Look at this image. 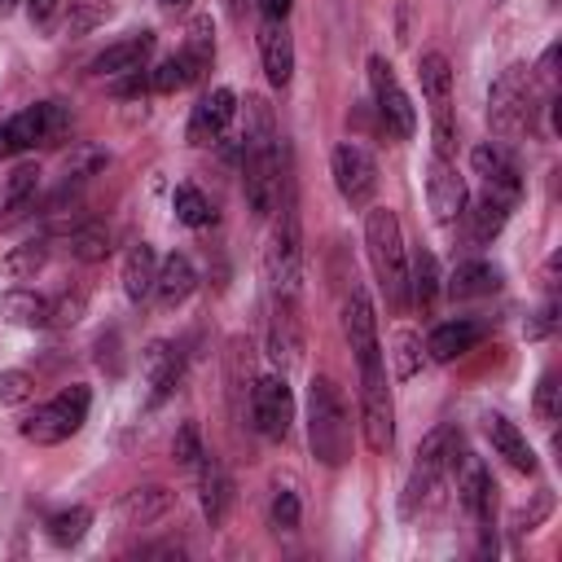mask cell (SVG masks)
Listing matches in <instances>:
<instances>
[{"label": "cell", "mask_w": 562, "mask_h": 562, "mask_svg": "<svg viewBox=\"0 0 562 562\" xmlns=\"http://www.w3.org/2000/svg\"><path fill=\"white\" fill-rule=\"evenodd\" d=\"M198 285V272H193V259L189 255H167L158 263V281H154V299L158 307H180Z\"/></svg>", "instance_id": "obj_25"}, {"label": "cell", "mask_w": 562, "mask_h": 562, "mask_svg": "<svg viewBox=\"0 0 562 562\" xmlns=\"http://www.w3.org/2000/svg\"><path fill=\"white\" fill-rule=\"evenodd\" d=\"M44 263H48V246H44V241H22V246H13V250L4 255V272H9L13 281H31Z\"/></svg>", "instance_id": "obj_37"}, {"label": "cell", "mask_w": 562, "mask_h": 562, "mask_svg": "<svg viewBox=\"0 0 562 562\" xmlns=\"http://www.w3.org/2000/svg\"><path fill=\"white\" fill-rule=\"evenodd\" d=\"M180 373H184V356H180V347H176V342L158 338V342H149V347H145V378H149V404H162V400H167V395L176 391Z\"/></svg>", "instance_id": "obj_21"}, {"label": "cell", "mask_w": 562, "mask_h": 562, "mask_svg": "<svg viewBox=\"0 0 562 562\" xmlns=\"http://www.w3.org/2000/svg\"><path fill=\"white\" fill-rule=\"evenodd\" d=\"M149 53H154V31H136V35H127V40H119V44L101 48V53L92 57V75H101V79H105V75L145 70Z\"/></svg>", "instance_id": "obj_22"}, {"label": "cell", "mask_w": 562, "mask_h": 562, "mask_svg": "<svg viewBox=\"0 0 562 562\" xmlns=\"http://www.w3.org/2000/svg\"><path fill=\"white\" fill-rule=\"evenodd\" d=\"M158 4H162V9H184L189 0H158Z\"/></svg>", "instance_id": "obj_51"}, {"label": "cell", "mask_w": 562, "mask_h": 562, "mask_svg": "<svg viewBox=\"0 0 562 562\" xmlns=\"http://www.w3.org/2000/svg\"><path fill=\"white\" fill-rule=\"evenodd\" d=\"M417 79H422V92H426L430 110H435V105H452V66H448L443 53H422Z\"/></svg>", "instance_id": "obj_32"}, {"label": "cell", "mask_w": 562, "mask_h": 562, "mask_svg": "<svg viewBox=\"0 0 562 562\" xmlns=\"http://www.w3.org/2000/svg\"><path fill=\"white\" fill-rule=\"evenodd\" d=\"M307 448L329 470L351 457V408L329 378H312L307 386Z\"/></svg>", "instance_id": "obj_2"}, {"label": "cell", "mask_w": 562, "mask_h": 562, "mask_svg": "<svg viewBox=\"0 0 562 562\" xmlns=\"http://www.w3.org/2000/svg\"><path fill=\"white\" fill-rule=\"evenodd\" d=\"M360 430H364V443L373 452H386L391 439H395V404H391L382 360L360 364Z\"/></svg>", "instance_id": "obj_7"}, {"label": "cell", "mask_w": 562, "mask_h": 562, "mask_svg": "<svg viewBox=\"0 0 562 562\" xmlns=\"http://www.w3.org/2000/svg\"><path fill=\"white\" fill-rule=\"evenodd\" d=\"M492 290H501V272L492 263H483V259H465L448 277V294L452 299H479V294H492Z\"/></svg>", "instance_id": "obj_29"}, {"label": "cell", "mask_w": 562, "mask_h": 562, "mask_svg": "<svg viewBox=\"0 0 562 562\" xmlns=\"http://www.w3.org/2000/svg\"><path fill=\"white\" fill-rule=\"evenodd\" d=\"M70 255L83 259V263L105 259V255H110V233H105L101 224H79V228L70 233Z\"/></svg>", "instance_id": "obj_38"}, {"label": "cell", "mask_w": 562, "mask_h": 562, "mask_svg": "<svg viewBox=\"0 0 562 562\" xmlns=\"http://www.w3.org/2000/svg\"><path fill=\"white\" fill-rule=\"evenodd\" d=\"M154 281H158V255L149 241H136L127 255H123V294L132 303L149 299L154 294Z\"/></svg>", "instance_id": "obj_28"}, {"label": "cell", "mask_w": 562, "mask_h": 562, "mask_svg": "<svg viewBox=\"0 0 562 562\" xmlns=\"http://www.w3.org/2000/svg\"><path fill=\"white\" fill-rule=\"evenodd\" d=\"M259 57H263V75L272 88H285L294 75V40L285 31V22H263L259 31Z\"/></svg>", "instance_id": "obj_23"}, {"label": "cell", "mask_w": 562, "mask_h": 562, "mask_svg": "<svg viewBox=\"0 0 562 562\" xmlns=\"http://www.w3.org/2000/svg\"><path fill=\"white\" fill-rule=\"evenodd\" d=\"M303 351V321H299V294H272V321H268V356L285 369Z\"/></svg>", "instance_id": "obj_14"}, {"label": "cell", "mask_w": 562, "mask_h": 562, "mask_svg": "<svg viewBox=\"0 0 562 562\" xmlns=\"http://www.w3.org/2000/svg\"><path fill=\"white\" fill-rule=\"evenodd\" d=\"M272 522L281 531H294L299 527V496L290 487H277V496H272Z\"/></svg>", "instance_id": "obj_45"}, {"label": "cell", "mask_w": 562, "mask_h": 562, "mask_svg": "<svg viewBox=\"0 0 562 562\" xmlns=\"http://www.w3.org/2000/svg\"><path fill=\"white\" fill-rule=\"evenodd\" d=\"M461 479H457V492H461V505L474 514L479 531H492V514H496V483L487 474V465L470 452H461Z\"/></svg>", "instance_id": "obj_16"}, {"label": "cell", "mask_w": 562, "mask_h": 562, "mask_svg": "<svg viewBox=\"0 0 562 562\" xmlns=\"http://www.w3.org/2000/svg\"><path fill=\"white\" fill-rule=\"evenodd\" d=\"M364 250L369 263L378 272V285L386 290V299L395 307L408 303V255H404V237H400V215L391 206H373L364 215Z\"/></svg>", "instance_id": "obj_3"}, {"label": "cell", "mask_w": 562, "mask_h": 562, "mask_svg": "<svg viewBox=\"0 0 562 562\" xmlns=\"http://www.w3.org/2000/svg\"><path fill=\"white\" fill-rule=\"evenodd\" d=\"M61 9V0H26V13H31V22H53V13Z\"/></svg>", "instance_id": "obj_49"}, {"label": "cell", "mask_w": 562, "mask_h": 562, "mask_svg": "<svg viewBox=\"0 0 562 562\" xmlns=\"http://www.w3.org/2000/svg\"><path fill=\"white\" fill-rule=\"evenodd\" d=\"M509 206H514V202H505V198H496V193H483V198L474 202V211H470V233H474V241H492V237L505 228Z\"/></svg>", "instance_id": "obj_34"}, {"label": "cell", "mask_w": 562, "mask_h": 562, "mask_svg": "<svg viewBox=\"0 0 562 562\" xmlns=\"http://www.w3.org/2000/svg\"><path fill=\"white\" fill-rule=\"evenodd\" d=\"M114 92H119V97H140V92H149V70H127L123 83H114Z\"/></svg>", "instance_id": "obj_47"}, {"label": "cell", "mask_w": 562, "mask_h": 562, "mask_svg": "<svg viewBox=\"0 0 562 562\" xmlns=\"http://www.w3.org/2000/svg\"><path fill=\"white\" fill-rule=\"evenodd\" d=\"M0 312H4L13 325H31V329L53 325V299H48V294H35V290H9V294L0 299Z\"/></svg>", "instance_id": "obj_30"}, {"label": "cell", "mask_w": 562, "mask_h": 562, "mask_svg": "<svg viewBox=\"0 0 562 562\" xmlns=\"http://www.w3.org/2000/svg\"><path fill=\"white\" fill-rule=\"evenodd\" d=\"M250 422L263 439H285L290 426H294V395H290V382L281 373H268V378H255L250 386Z\"/></svg>", "instance_id": "obj_10"}, {"label": "cell", "mask_w": 562, "mask_h": 562, "mask_svg": "<svg viewBox=\"0 0 562 562\" xmlns=\"http://www.w3.org/2000/svg\"><path fill=\"white\" fill-rule=\"evenodd\" d=\"M198 470V501H202V518L211 527H220L228 518V505H233V483H228V470L202 452V461L193 465Z\"/></svg>", "instance_id": "obj_20"}, {"label": "cell", "mask_w": 562, "mask_h": 562, "mask_svg": "<svg viewBox=\"0 0 562 562\" xmlns=\"http://www.w3.org/2000/svg\"><path fill=\"white\" fill-rule=\"evenodd\" d=\"M88 408H92V391L83 382H70L53 400L35 404V413H26L18 430H22V439H31L40 448H53V443H66L70 435H79V426L88 422Z\"/></svg>", "instance_id": "obj_5"}, {"label": "cell", "mask_w": 562, "mask_h": 562, "mask_svg": "<svg viewBox=\"0 0 562 562\" xmlns=\"http://www.w3.org/2000/svg\"><path fill=\"white\" fill-rule=\"evenodd\" d=\"M277 224L263 250V272L272 294H299V272H303V233H299V206H294V184L285 180L281 202H277Z\"/></svg>", "instance_id": "obj_4"}, {"label": "cell", "mask_w": 562, "mask_h": 562, "mask_svg": "<svg viewBox=\"0 0 562 562\" xmlns=\"http://www.w3.org/2000/svg\"><path fill=\"white\" fill-rule=\"evenodd\" d=\"M369 83H373V105H378L382 127H386L395 140H408V136L417 132V110H413L408 92L400 88V79H395V70H391V61L369 57Z\"/></svg>", "instance_id": "obj_9"}, {"label": "cell", "mask_w": 562, "mask_h": 562, "mask_svg": "<svg viewBox=\"0 0 562 562\" xmlns=\"http://www.w3.org/2000/svg\"><path fill=\"white\" fill-rule=\"evenodd\" d=\"M457 461H461V435H457V426H435L422 443H417V474H426V479H443L448 470H457Z\"/></svg>", "instance_id": "obj_19"}, {"label": "cell", "mask_w": 562, "mask_h": 562, "mask_svg": "<svg viewBox=\"0 0 562 562\" xmlns=\"http://www.w3.org/2000/svg\"><path fill=\"white\" fill-rule=\"evenodd\" d=\"M426 198H430V211H435L439 224H452L457 215H465L470 193H465V180L457 176L452 158H439V154L430 158V167H426Z\"/></svg>", "instance_id": "obj_13"}, {"label": "cell", "mask_w": 562, "mask_h": 562, "mask_svg": "<svg viewBox=\"0 0 562 562\" xmlns=\"http://www.w3.org/2000/svg\"><path fill=\"white\" fill-rule=\"evenodd\" d=\"M176 88H184V66L180 57H167L149 70V92H176Z\"/></svg>", "instance_id": "obj_44"}, {"label": "cell", "mask_w": 562, "mask_h": 562, "mask_svg": "<svg viewBox=\"0 0 562 562\" xmlns=\"http://www.w3.org/2000/svg\"><path fill=\"white\" fill-rule=\"evenodd\" d=\"M531 110H536L531 105V79L522 66H509L487 92V119L501 136H518L531 127Z\"/></svg>", "instance_id": "obj_8"}, {"label": "cell", "mask_w": 562, "mask_h": 562, "mask_svg": "<svg viewBox=\"0 0 562 562\" xmlns=\"http://www.w3.org/2000/svg\"><path fill=\"white\" fill-rule=\"evenodd\" d=\"M549 505H553V501H549V492H540L531 509H518V514H514V536H522V531H531V527H536V522H540V518L549 514Z\"/></svg>", "instance_id": "obj_46"}, {"label": "cell", "mask_w": 562, "mask_h": 562, "mask_svg": "<svg viewBox=\"0 0 562 562\" xmlns=\"http://www.w3.org/2000/svg\"><path fill=\"white\" fill-rule=\"evenodd\" d=\"M483 430H487V439H492V452H496V457H505V461H509L514 470H522V474H536V452H531L527 435H522L509 417L487 413V417H483Z\"/></svg>", "instance_id": "obj_24"}, {"label": "cell", "mask_w": 562, "mask_h": 562, "mask_svg": "<svg viewBox=\"0 0 562 562\" xmlns=\"http://www.w3.org/2000/svg\"><path fill=\"white\" fill-rule=\"evenodd\" d=\"M342 329H347L351 351H356V360H360V364L382 360V342H378V316H373V303H369V294H364L360 285H351V294H347V307H342Z\"/></svg>", "instance_id": "obj_17"}, {"label": "cell", "mask_w": 562, "mask_h": 562, "mask_svg": "<svg viewBox=\"0 0 562 562\" xmlns=\"http://www.w3.org/2000/svg\"><path fill=\"white\" fill-rule=\"evenodd\" d=\"M171 211H176V220H180V224H189V228H206V224L215 220L211 202H206L193 184H180V189L171 193Z\"/></svg>", "instance_id": "obj_36"}, {"label": "cell", "mask_w": 562, "mask_h": 562, "mask_svg": "<svg viewBox=\"0 0 562 562\" xmlns=\"http://www.w3.org/2000/svg\"><path fill=\"white\" fill-rule=\"evenodd\" d=\"M408 294L417 307H430L435 294H439V268H435V255L430 250H417L413 263H408Z\"/></svg>", "instance_id": "obj_35"}, {"label": "cell", "mask_w": 562, "mask_h": 562, "mask_svg": "<svg viewBox=\"0 0 562 562\" xmlns=\"http://www.w3.org/2000/svg\"><path fill=\"white\" fill-rule=\"evenodd\" d=\"M553 321H558V307H553V303H544V307L536 312V321L527 325V338H544V334L553 329Z\"/></svg>", "instance_id": "obj_48"}, {"label": "cell", "mask_w": 562, "mask_h": 562, "mask_svg": "<svg viewBox=\"0 0 562 562\" xmlns=\"http://www.w3.org/2000/svg\"><path fill=\"white\" fill-rule=\"evenodd\" d=\"M13 9V0H0V13H9Z\"/></svg>", "instance_id": "obj_52"}, {"label": "cell", "mask_w": 562, "mask_h": 562, "mask_svg": "<svg viewBox=\"0 0 562 562\" xmlns=\"http://www.w3.org/2000/svg\"><path fill=\"white\" fill-rule=\"evenodd\" d=\"M233 114H237V92L233 88H211L189 114V145H215L228 132Z\"/></svg>", "instance_id": "obj_15"}, {"label": "cell", "mask_w": 562, "mask_h": 562, "mask_svg": "<svg viewBox=\"0 0 562 562\" xmlns=\"http://www.w3.org/2000/svg\"><path fill=\"white\" fill-rule=\"evenodd\" d=\"M470 167L474 176L487 184V193L505 198V202H518L522 198V176H518V162L496 145V140H483L470 149Z\"/></svg>", "instance_id": "obj_12"}, {"label": "cell", "mask_w": 562, "mask_h": 562, "mask_svg": "<svg viewBox=\"0 0 562 562\" xmlns=\"http://www.w3.org/2000/svg\"><path fill=\"white\" fill-rule=\"evenodd\" d=\"M558 413H562V386H558V378H553V373H544V378H540V386H536V417H540L544 426H553V422H558Z\"/></svg>", "instance_id": "obj_41"}, {"label": "cell", "mask_w": 562, "mask_h": 562, "mask_svg": "<svg viewBox=\"0 0 562 562\" xmlns=\"http://www.w3.org/2000/svg\"><path fill=\"white\" fill-rule=\"evenodd\" d=\"M35 395V378L26 369H4L0 373V404H26Z\"/></svg>", "instance_id": "obj_42"}, {"label": "cell", "mask_w": 562, "mask_h": 562, "mask_svg": "<svg viewBox=\"0 0 562 562\" xmlns=\"http://www.w3.org/2000/svg\"><path fill=\"white\" fill-rule=\"evenodd\" d=\"M202 452H206V448H202V439H198V426H193V422H184V426L176 430V439H171V457H176L180 465H189V470H193V465L202 461Z\"/></svg>", "instance_id": "obj_43"}, {"label": "cell", "mask_w": 562, "mask_h": 562, "mask_svg": "<svg viewBox=\"0 0 562 562\" xmlns=\"http://www.w3.org/2000/svg\"><path fill=\"white\" fill-rule=\"evenodd\" d=\"M246 202L259 220H268L281 202V189H285V171H281V136H277V119H272V105L263 97H246Z\"/></svg>", "instance_id": "obj_1"}, {"label": "cell", "mask_w": 562, "mask_h": 562, "mask_svg": "<svg viewBox=\"0 0 562 562\" xmlns=\"http://www.w3.org/2000/svg\"><path fill=\"white\" fill-rule=\"evenodd\" d=\"M101 167H105V149H97V145H75L70 158H66V176H70V180H88V176H97Z\"/></svg>", "instance_id": "obj_40"}, {"label": "cell", "mask_w": 562, "mask_h": 562, "mask_svg": "<svg viewBox=\"0 0 562 562\" xmlns=\"http://www.w3.org/2000/svg\"><path fill=\"white\" fill-rule=\"evenodd\" d=\"M35 189H40V167L35 162H22L13 176H9V189H4V228L18 224L31 206H35Z\"/></svg>", "instance_id": "obj_31"}, {"label": "cell", "mask_w": 562, "mask_h": 562, "mask_svg": "<svg viewBox=\"0 0 562 562\" xmlns=\"http://www.w3.org/2000/svg\"><path fill=\"white\" fill-rule=\"evenodd\" d=\"M88 527H92V509H88V505H70V509H57V514H48V522H44L48 540H53V544H61V549L79 544V540L88 536Z\"/></svg>", "instance_id": "obj_33"}, {"label": "cell", "mask_w": 562, "mask_h": 562, "mask_svg": "<svg viewBox=\"0 0 562 562\" xmlns=\"http://www.w3.org/2000/svg\"><path fill=\"white\" fill-rule=\"evenodd\" d=\"M171 505H176L171 487H158V483H154V487H132V492L119 496V505H114V522H119V527H149V522L167 518Z\"/></svg>", "instance_id": "obj_18"}, {"label": "cell", "mask_w": 562, "mask_h": 562, "mask_svg": "<svg viewBox=\"0 0 562 562\" xmlns=\"http://www.w3.org/2000/svg\"><path fill=\"white\" fill-rule=\"evenodd\" d=\"M294 9V0H259V13L263 22H285V13Z\"/></svg>", "instance_id": "obj_50"}, {"label": "cell", "mask_w": 562, "mask_h": 562, "mask_svg": "<svg viewBox=\"0 0 562 562\" xmlns=\"http://www.w3.org/2000/svg\"><path fill=\"white\" fill-rule=\"evenodd\" d=\"M176 57H180V66H184V83H198V79L211 70V61H215V31H211V18H193V22H189V40H184V48H180Z\"/></svg>", "instance_id": "obj_27"}, {"label": "cell", "mask_w": 562, "mask_h": 562, "mask_svg": "<svg viewBox=\"0 0 562 562\" xmlns=\"http://www.w3.org/2000/svg\"><path fill=\"white\" fill-rule=\"evenodd\" d=\"M329 171H334V184L338 193L351 202V206H369V198L378 193V158L356 145V140H342L329 158Z\"/></svg>", "instance_id": "obj_11"}, {"label": "cell", "mask_w": 562, "mask_h": 562, "mask_svg": "<svg viewBox=\"0 0 562 562\" xmlns=\"http://www.w3.org/2000/svg\"><path fill=\"white\" fill-rule=\"evenodd\" d=\"M70 132V110L57 105V101H40V105H26L9 119H0V158H13L31 145H53Z\"/></svg>", "instance_id": "obj_6"}, {"label": "cell", "mask_w": 562, "mask_h": 562, "mask_svg": "<svg viewBox=\"0 0 562 562\" xmlns=\"http://www.w3.org/2000/svg\"><path fill=\"white\" fill-rule=\"evenodd\" d=\"M479 338H483V325H479V321H443V325L430 329L426 351H430L435 360H457V356L474 351Z\"/></svg>", "instance_id": "obj_26"}, {"label": "cell", "mask_w": 562, "mask_h": 562, "mask_svg": "<svg viewBox=\"0 0 562 562\" xmlns=\"http://www.w3.org/2000/svg\"><path fill=\"white\" fill-rule=\"evenodd\" d=\"M391 360H395V378H413L422 369V338L413 329H395L391 334Z\"/></svg>", "instance_id": "obj_39"}]
</instances>
